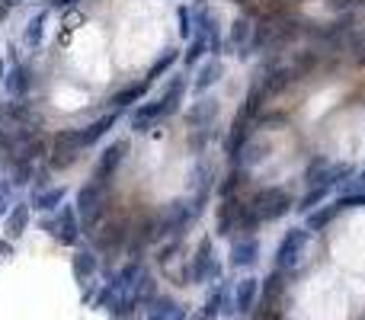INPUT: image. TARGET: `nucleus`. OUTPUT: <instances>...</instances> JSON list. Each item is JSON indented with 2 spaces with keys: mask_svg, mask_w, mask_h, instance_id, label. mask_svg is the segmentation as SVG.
<instances>
[{
  "mask_svg": "<svg viewBox=\"0 0 365 320\" xmlns=\"http://www.w3.org/2000/svg\"><path fill=\"white\" fill-rule=\"evenodd\" d=\"M307 240H311V230L307 228H292L285 237L279 240V247H275V262L273 269H279V272H295V269L301 266V256H305L307 250Z\"/></svg>",
  "mask_w": 365,
  "mask_h": 320,
  "instance_id": "f03ea898",
  "label": "nucleus"
},
{
  "mask_svg": "<svg viewBox=\"0 0 365 320\" xmlns=\"http://www.w3.org/2000/svg\"><path fill=\"white\" fill-rule=\"evenodd\" d=\"M260 260V240L253 234H243L231 243V266L234 269H250Z\"/></svg>",
  "mask_w": 365,
  "mask_h": 320,
  "instance_id": "1a4fd4ad",
  "label": "nucleus"
},
{
  "mask_svg": "<svg viewBox=\"0 0 365 320\" xmlns=\"http://www.w3.org/2000/svg\"><path fill=\"white\" fill-rule=\"evenodd\" d=\"M256 301H260V279L247 275L234 285V314H250L256 307Z\"/></svg>",
  "mask_w": 365,
  "mask_h": 320,
  "instance_id": "f8f14e48",
  "label": "nucleus"
},
{
  "mask_svg": "<svg viewBox=\"0 0 365 320\" xmlns=\"http://www.w3.org/2000/svg\"><path fill=\"white\" fill-rule=\"evenodd\" d=\"M70 266H74V275H77V282H87L90 275L96 272V266H100V262H96V256H93V253H77Z\"/></svg>",
  "mask_w": 365,
  "mask_h": 320,
  "instance_id": "393cba45",
  "label": "nucleus"
},
{
  "mask_svg": "<svg viewBox=\"0 0 365 320\" xmlns=\"http://www.w3.org/2000/svg\"><path fill=\"white\" fill-rule=\"evenodd\" d=\"M4 211H6V202H4V198H0V215H4Z\"/></svg>",
  "mask_w": 365,
  "mask_h": 320,
  "instance_id": "72a5a7b5",
  "label": "nucleus"
},
{
  "mask_svg": "<svg viewBox=\"0 0 365 320\" xmlns=\"http://www.w3.org/2000/svg\"><path fill=\"white\" fill-rule=\"evenodd\" d=\"M349 192H365V170L352 176V189H349Z\"/></svg>",
  "mask_w": 365,
  "mask_h": 320,
  "instance_id": "c756f323",
  "label": "nucleus"
},
{
  "mask_svg": "<svg viewBox=\"0 0 365 320\" xmlns=\"http://www.w3.org/2000/svg\"><path fill=\"white\" fill-rule=\"evenodd\" d=\"M42 26H45V13H36V16L26 23V45H29V48H36V45L42 42Z\"/></svg>",
  "mask_w": 365,
  "mask_h": 320,
  "instance_id": "a878e982",
  "label": "nucleus"
},
{
  "mask_svg": "<svg viewBox=\"0 0 365 320\" xmlns=\"http://www.w3.org/2000/svg\"><path fill=\"white\" fill-rule=\"evenodd\" d=\"M109 186L112 183H102V179H90L80 192H77V215H80L83 228H93L100 221L102 208H106V198H109Z\"/></svg>",
  "mask_w": 365,
  "mask_h": 320,
  "instance_id": "7ed1b4c3",
  "label": "nucleus"
},
{
  "mask_svg": "<svg viewBox=\"0 0 365 320\" xmlns=\"http://www.w3.org/2000/svg\"><path fill=\"white\" fill-rule=\"evenodd\" d=\"M218 119V100L215 96H202V100H196V106L186 112V122H189L192 128H208L215 125Z\"/></svg>",
  "mask_w": 365,
  "mask_h": 320,
  "instance_id": "4468645a",
  "label": "nucleus"
},
{
  "mask_svg": "<svg viewBox=\"0 0 365 320\" xmlns=\"http://www.w3.org/2000/svg\"><path fill=\"white\" fill-rule=\"evenodd\" d=\"M45 228L51 230V237L61 243H77L80 240V228H77V208L74 205H64L58 221H45Z\"/></svg>",
  "mask_w": 365,
  "mask_h": 320,
  "instance_id": "0eeeda50",
  "label": "nucleus"
},
{
  "mask_svg": "<svg viewBox=\"0 0 365 320\" xmlns=\"http://www.w3.org/2000/svg\"><path fill=\"white\" fill-rule=\"evenodd\" d=\"M125 154H128V141H112V144L100 154V164H96L93 179L112 183V176H115V170H119V164L125 160Z\"/></svg>",
  "mask_w": 365,
  "mask_h": 320,
  "instance_id": "6e6552de",
  "label": "nucleus"
},
{
  "mask_svg": "<svg viewBox=\"0 0 365 320\" xmlns=\"http://www.w3.org/2000/svg\"><path fill=\"white\" fill-rule=\"evenodd\" d=\"M170 320H186V307H176V311H173V317Z\"/></svg>",
  "mask_w": 365,
  "mask_h": 320,
  "instance_id": "473e14b6",
  "label": "nucleus"
},
{
  "mask_svg": "<svg viewBox=\"0 0 365 320\" xmlns=\"http://www.w3.org/2000/svg\"><path fill=\"white\" fill-rule=\"evenodd\" d=\"M115 122H119V112H106V115H100V119L96 122H90L87 128H80V134H83V144H96V141L102 138V134L109 132V128L115 125Z\"/></svg>",
  "mask_w": 365,
  "mask_h": 320,
  "instance_id": "6ab92c4d",
  "label": "nucleus"
},
{
  "mask_svg": "<svg viewBox=\"0 0 365 320\" xmlns=\"http://www.w3.org/2000/svg\"><path fill=\"white\" fill-rule=\"evenodd\" d=\"M58 205H64V186L36 192V208L38 211H51V208H58Z\"/></svg>",
  "mask_w": 365,
  "mask_h": 320,
  "instance_id": "b1692460",
  "label": "nucleus"
},
{
  "mask_svg": "<svg viewBox=\"0 0 365 320\" xmlns=\"http://www.w3.org/2000/svg\"><path fill=\"white\" fill-rule=\"evenodd\" d=\"M0 83H4V61H0Z\"/></svg>",
  "mask_w": 365,
  "mask_h": 320,
  "instance_id": "f704fd0d",
  "label": "nucleus"
},
{
  "mask_svg": "<svg viewBox=\"0 0 365 320\" xmlns=\"http://www.w3.org/2000/svg\"><path fill=\"white\" fill-rule=\"evenodd\" d=\"M83 134L80 128H64V132L55 134V144H51V170H68L80 160L83 151Z\"/></svg>",
  "mask_w": 365,
  "mask_h": 320,
  "instance_id": "20e7f679",
  "label": "nucleus"
},
{
  "mask_svg": "<svg viewBox=\"0 0 365 320\" xmlns=\"http://www.w3.org/2000/svg\"><path fill=\"white\" fill-rule=\"evenodd\" d=\"M333 192V186H327V183H314V186H307V192L301 198H295V211H301V215H307V211H314L320 202H327V196Z\"/></svg>",
  "mask_w": 365,
  "mask_h": 320,
  "instance_id": "dca6fc26",
  "label": "nucleus"
},
{
  "mask_svg": "<svg viewBox=\"0 0 365 320\" xmlns=\"http://www.w3.org/2000/svg\"><path fill=\"white\" fill-rule=\"evenodd\" d=\"M160 119H166V106L164 100H154V102H141L138 109L132 112V128L134 132H151Z\"/></svg>",
  "mask_w": 365,
  "mask_h": 320,
  "instance_id": "9b49d317",
  "label": "nucleus"
},
{
  "mask_svg": "<svg viewBox=\"0 0 365 320\" xmlns=\"http://www.w3.org/2000/svg\"><path fill=\"white\" fill-rule=\"evenodd\" d=\"M4 87H6V93H10L13 100H23L26 90H29V70H26L23 64H13L10 74L4 77Z\"/></svg>",
  "mask_w": 365,
  "mask_h": 320,
  "instance_id": "a211bd4d",
  "label": "nucleus"
},
{
  "mask_svg": "<svg viewBox=\"0 0 365 320\" xmlns=\"http://www.w3.org/2000/svg\"><path fill=\"white\" fill-rule=\"evenodd\" d=\"M0 256H13V247H10V240H0Z\"/></svg>",
  "mask_w": 365,
  "mask_h": 320,
  "instance_id": "2f4dec72",
  "label": "nucleus"
},
{
  "mask_svg": "<svg viewBox=\"0 0 365 320\" xmlns=\"http://www.w3.org/2000/svg\"><path fill=\"white\" fill-rule=\"evenodd\" d=\"M189 279L196 282V285H205V282H218V279H221V262L215 260L211 237H202V240H199V250H196L192 266H189Z\"/></svg>",
  "mask_w": 365,
  "mask_h": 320,
  "instance_id": "39448f33",
  "label": "nucleus"
},
{
  "mask_svg": "<svg viewBox=\"0 0 365 320\" xmlns=\"http://www.w3.org/2000/svg\"><path fill=\"white\" fill-rule=\"evenodd\" d=\"M176 19H179V36L192 38V16H189V6H176Z\"/></svg>",
  "mask_w": 365,
  "mask_h": 320,
  "instance_id": "c85d7f7f",
  "label": "nucleus"
},
{
  "mask_svg": "<svg viewBox=\"0 0 365 320\" xmlns=\"http://www.w3.org/2000/svg\"><path fill=\"white\" fill-rule=\"evenodd\" d=\"M26 224H29V205H13V211L6 215V234L10 237H19L26 230Z\"/></svg>",
  "mask_w": 365,
  "mask_h": 320,
  "instance_id": "412c9836",
  "label": "nucleus"
},
{
  "mask_svg": "<svg viewBox=\"0 0 365 320\" xmlns=\"http://www.w3.org/2000/svg\"><path fill=\"white\" fill-rule=\"evenodd\" d=\"M253 29H256V23L250 16H237L228 29V38H224V42H228V51H234L237 58L253 55Z\"/></svg>",
  "mask_w": 365,
  "mask_h": 320,
  "instance_id": "423d86ee",
  "label": "nucleus"
},
{
  "mask_svg": "<svg viewBox=\"0 0 365 320\" xmlns=\"http://www.w3.org/2000/svg\"><path fill=\"white\" fill-rule=\"evenodd\" d=\"M240 198H221L218 205V237H234L237 234V221H240Z\"/></svg>",
  "mask_w": 365,
  "mask_h": 320,
  "instance_id": "ddd939ff",
  "label": "nucleus"
},
{
  "mask_svg": "<svg viewBox=\"0 0 365 320\" xmlns=\"http://www.w3.org/2000/svg\"><path fill=\"white\" fill-rule=\"evenodd\" d=\"M247 205L253 208V215L260 218V224H269V221H279L282 215H288V211L295 208V196L279 189V186H266V189L256 192Z\"/></svg>",
  "mask_w": 365,
  "mask_h": 320,
  "instance_id": "f257e3e1",
  "label": "nucleus"
},
{
  "mask_svg": "<svg viewBox=\"0 0 365 320\" xmlns=\"http://www.w3.org/2000/svg\"><path fill=\"white\" fill-rule=\"evenodd\" d=\"M221 77H224V61L221 58H208V61H202L199 64V70H196V77H192V93L205 96L218 80H221Z\"/></svg>",
  "mask_w": 365,
  "mask_h": 320,
  "instance_id": "9d476101",
  "label": "nucleus"
},
{
  "mask_svg": "<svg viewBox=\"0 0 365 320\" xmlns=\"http://www.w3.org/2000/svg\"><path fill=\"white\" fill-rule=\"evenodd\" d=\"M333 202L339 205V211H349V208H365V192H343L337 196Z\"/></svg>",
  "mask_w": 365,
  "mask_h": 320,
  "instance_id": "cd10ccee",
  "label": "nucleus"
},
{
  "mask_svg": "<svg viewBox=\"0 0 365 320\" xmlns=\"http://www.w3.org/2000/svg\"><path fill=\"white\" fill-rule=\"evenodd\" d=\"M205 55H208V38H205V36H192L189 38V48L183 51V64H186V68H196Z\"/></svg>",
  "mask_w": 365,
  "mask_h": 320,
  "instance_id": "4be33fe9",
  "label": "nucleus"
},
{
  "mask_svg": "<svg viewBox=\"0 0 365 320\" xmlns=\"http://www.w3.org/2000/svg\"><path fill=\"white\" fill-rule=\"evenodd\" d=\"M179 58H183V55H179V51H176V48H166V51H164V55H160V58H157V61H154V64H151V70H147V80H151V83H154V80H157V77H160V74H166V70H170V68H173V64H176V61H179Z\"/></svg>",
  "mask_w": 365,
  "mask_h": 320,
  "instance_id": "5701e85b",
  "label": "nucleus"
},
{
  "mask_svg": "<svg viewBox=\"0 0 365 320\" xmlns=\"http://www.w3.org/2000/svg\"><path fill=\"white\" fill-rule=\"evenodd\" d=\"M243 179H247V170H243V166H231L228 176H224L221 186H218V196H221V198H234L237 192H240Z\"/></svg>",
  "mask_w": 365,
  "mask_h": 320,
  "instance_id": "aec40b11",
  "label": "nucleus"
},
{
  "mask_svg": "<svg viewBox=\"0 0 365 320\" xmlns=\"http://www.w3.org/2000/svg\"><path fill=\"white\" fill-rule=\"evenodd\" d=\"M147 90H151V80H134V83H128V87H122L119 93H112V106L115 109H128V106H134V102H141L147 96Z\"/></svg>",
  "mask_w": 365,
  "mask_h": 320,
  "instance_id": "2eb2a0df",
  "label": "nucleus"
},
{
  "mask_svg": "<svg viewBox=\"0 0 365 320\" xmlns=\"http://www.w3.org/2000/svg\"><path fill=\"white\" fill-rule=\"evenodd\" d=\"M77 4H80V0H51L55 10H70V6H77Z\"/></svg>",
  "mask_w": 365,
  "mask_h": 320,
  "instance_id": "7c9ffc66",
  "label": "nucleus"
},
{
  "mask_svg": "<svg viewBox=\"0 0 365 320\" xmlns=\"http://www.w3.org/2000/svg\"><path fill=\"white\" fill-rule=\"evenodd\" d=\"M337 215H343L337 202L324 205V208H314V211H307V221H305V228L311 230V234H317V230H324L327 224H333V221H337Z\"/></svg>",
  "mask_w": 365,
  "mask_h": 320,
  "instance_id": "f3484780",
  "label": "nucleus"
},
{
  "mask_svg": "<svg viewBox=\"0 0 365 320\" xmlns=\"http://www.w3.org/2000/svg\"><path fill=\"white\" fill-rule=\"evenodd\" d=\"M173 311H176L173 298H154V307H151V314H147V320H170Z\"/></svg>",
  "mask_w": 365,
  "mask_h": 320,
  "instance_id": "bb28decb",
  "label": "nucleus"
}]
</instances>
